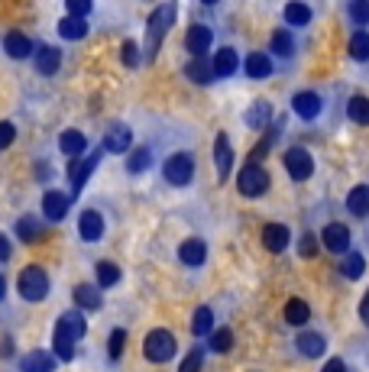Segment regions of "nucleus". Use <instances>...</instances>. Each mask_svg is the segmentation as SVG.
Wrapping results in <instances>:
<instances>
[{
	"mask_svg": "<svg viewBox=\"0 0 369 372\" xmlns=\"http://www.w3.org/2000/svg\"><path fill=\"white\" fill-rule=\"evenodd\" d=\"M314 252H318V240H314L311 233H304L302 240H298V256H302V259H311Z\"/></svg>",
	"mask_w": 369,
	"mask_h": 372,
	"instance_id": "49530a36",
	"label": "nucleus"
},
{
	"mask_svg": "<svg viewBox=\"0 0 369 372\" xmlns=\"http://www.w3.org/2000/svg\"><path fill=\"white\" fill-rule=\"evenodd\" d=\"M175 337L169 330H149L146 340H142V353L149 363H169L172 356H175Z\"/></svg>",
	"mask_w": 369,
	"mask_h": 372,
	"instance_id": "7ed1b4c3",
	"label": "nucleus"
},
{
	"mask_svg": "<svg viewBox=\"0 0 369 372\" xmlns=\"http://www.w3.org/2000/svg\"><path fill=\"white\" fill-rule=\"evenodd\" d=\"M56 369V353H46V350H33L19 359V372H52Z\"/></svg>",
	"mask_w": 369,
	"mask_h": 372,
	"instance_id": "ddd939ff",
	"label": "nucleus"
},
{
	"mask_svg": "<svg viewBox=\"0 0 369 372\" xmlns=\"http://www.w3.org/2000/svg\"><path fill=\"white\" fill-rule=\"evenodd\" d=\"M201 366H204V350H201V346H195V350L185 356V363L179 366V372H201Z\"/></svg>",
	"mask_w": 369,
	"mask_h": 372,
	"instance_id": "a19ab883",
	"label": "nucleus"
},
{
	"mask_svg": "<svg viewBox=\"0 0 369 372\" xmlns=\"http://www.w3.org/2000/svg\"><path fill=\"white\" fill-rule=\"evenodd\" d=\"M120 62L126 68L140 65V46H136V42H123V46H120Z\"/></svg>",
	"mask_w": 369,
	"mask_h": 372,
	"instance_id": "37998d69",
	"label": "nucleus"
},
{
	"mask_svg": "<svg viewBox=\"0 0 369 372\" xmlns=\"http://www.w3.org/2000/svg\"><path fill=\"white\" fill-rule=\"evenodd\" d=\"M321 240H324V246L331 252H337V256H347V250H350V230H347L343 223H327L321 230Z\"/></svg>",
	"mask_w": 369,
	"mask_h": 372,
	"instance_id": "1a4fd4ad",
	"label": "nucleus"
},
{
	"mask_svg": "<svg viewBox=\"0 0 369 372\" xmlns=\"http://www.w3.org/2000/svg\"><path fill=\"white\" fill-rule=\"evenodd\" d=\"M85 146H88V140L78 130H65L62 136H58V149H62L68 159H78L81 152H85Z\"/></svg>",
	"mask_w": 369,
	"mask_h": 372,
	"instance_id": "a878e982",
	"label": "nucleus"
},
{
	"mask_svg": "<svg viewBox=\"0 0 369 372\" xmlns=\"http://www.w3.org/2000/svg\"><path fill=\"white\" fill-rule=\"evenodd\" d=\"M179 259L185 262V266H204V259H208V246L201 240H185L179 246Z\"/></svg>",
	"mask_w": 369,
	"mask_h": 372,
	"instance_id": "6ab92c4d",
	"label": "nucleus"
},
{
	"mask_svg": "<svg viewBox=\"0 0 369 372\" xmlns=\"http://www.w3.org/2000/svg\"><path fill=\"white\" fill-rule=\"evenodd\" d=\"M237 65H240V58L233 49H220L218 56H214V74L218 78H230V74L237 72Z\"/></svg>",
	"mask_w": 369,
	"mask_h": 372,
	"instance_id": "cd10ccee",
	"label": "nucleus"
},
{
	"mask_svg": "<svg viewBox=\"0 0 369 372\" xmlns=\"http://www.w3.org/2000/svg\"><path fill=\"white\" fill-rule=\"evenodd\" d=\"M237 188L243 197H259L265 195V188H269V172L263 165H256V162H246L240 168V178H237Z\"/></svg>",
	"mask_w": 369,
	"mask_h": 372,
	"instance_id": "39448f33",
	"label": "nucleus"
},
{
	"mask_svg": "<svg viewBox=\"0 0 369 372\" xmlns=\"http://www.w3.org/2000/svg\"><path fill=\"white\" fill-rule=\"evenodd\" d=\"M272 52H279V56H292L295 52V42L288 29H275L272 33Z\"/></svg>",
	"mask_w": 369,
	"mask_h": 372,
	"instance_id": "58836bf2",
	"label": "nucleus"
},
{
	"mask_svg": "<svg viewBox=\"0 0 369 372\" xmlns=\"http://www.w3.org/2000/svg\"><path fill=\"white\" fill-rule=\"evenodd\" d=\"M68 207H72V201H68L65 191H46L42 195V211H46L49 220H62L68 214Z\"/></svg>",
	"mask_w": 369,
	"mask_h": 372,
	"instance_id": "4468645a",
	"label": "nucleus"
},
{
	"mask_svg": "<svg viewBox=\"0 0 369 372\" xmlns=\"http://www.w3.org/2000/svg\"><path fill=\"white\" fill-rule=\"evenodd\" d=\"M285 23L288 26H308L311 23V7L308 3H285Z\"/></svg>",
	"mask_w": 369,
	"mask_h": 372,
	"instance_id": "c756f323",
	"label": "nucleus"
},
{
	"mask_svg": "<svg viewBox=\"0 0 369 372\" xmlns=\"http://www.w3.org/2000/svg\"><path fill=\"white\" fill-rule=\"evenodd\" d=\"M360 317H363V324H369V291L363 295V301H360Z\"/></svg>",
	"mask_w": 369,
	"mask_h": 372,
	"instance_id": "603ef678",
	"label": "nucleus"
},
{
	"mask_svg": "<svg viewBox=\"0 0 369 372\" xmlns=\"http://www.w3.org/2000/svg\"><path fill=\"white\" fill-rule=\"evenodd\" d=\"M81 337H85V317L72 311L56 324V359L68 363L75 356V340H81Z\"/></svg>",
	"mask_w": 369,
	"mask_h": 372,
	"instance_id": "f03ea898",
	"label": "nucleus"
},
{
	"mask_svg": "<svg viewBox=\"0 0 369 372\" xmlns=\"http://www.w3.org/2000/svg\"><path fill=\"white\" fill-rule=\"evenodd\" d=\"M292 111L302 117V120H314L318 113H321V97L314 91H298L292 97Z\"/></svg>",
	"mask_w": 369,
	"mask_h": 372,
	"instance_id": "9b49d317",
	"label": "nucleus"
},
{
	"mask_svg": "<svg viewBox=\"0 0 369 372\" xmlns=\"http://www.w3.org/2000/svg\"><path fill=\"white\" fill-rule=\"evenodd\" d=\"M17 289L26 301H42V298L49 295V275L39 269V266H26V269L19 272Z\"/></svg>",
	"mask_w": 369,
	"mask_h": 372,
	"instance_id": "20e7f679",
	"label": "nucleus"
},
{
	"mask_svg": "<svg viewBox=\"0 0 369 372\" xmlns=\"http://www.w3.org/2000/svg\"><path fill=\"white\" fill-rule=\"evenodd\" d=\"M3 285H7V282H3V275H0V298H3Z\"/></svg>",
	"mask_w": 369,
	"mask_h": 372,
	"instance_id": "864d4df0",
	"label": "nucleus"
},
{
	"mask_svg": "<svg viewBox=\"0 0 369 372\" xmlns=\"http://www.w3.org/2000/svg\"><path fill=\"white\" fill-rule=\"evenodd\" d=\"M308 317H311L308 301H302V298H288V305H285V321H288L292 327H302V324H308Z\"/></svg>",
	"mask_w": 369,
	"mask_h": 372,
	"instance_id": "bb28decb",
	"label": "nucleus"
},
{
	"mask_svg": "<svg viewBox=\"0 0 369 372\" xmlns=\"http://www.w3.org/2000/svg\"><path fill=\"white\" fill-rule=\"evenodd\" d=\"M350 58H356V62H366L369 58V33L366 29H360V33L350 36Z\"/></svg>",
	"mask_w": 369,
	"mask_h": 372,
	"instance_id": "c9c22d12",
	"label": "nucleus"
},
{
	"mask_svg": "<svg viewBox=\"0 0 369 372\" xmlns=\"http://www.w3.org/2000/svg\"><path fill=\"white\" fill-rule=\"evenodd\" d=\"M275 133H279V130H269V133H265V136H263V140H259V146H256L253 152H249V162H256V165H259V159H263L265 152L272 149V143H275Z\"/></svg>",
	"mask_w": 369,
	"mask_h": 372,
	"instance_id": "c03bdc74",
	"label": "nucleus"
},
{
	"mask_svg": "<svg viewBox=\"0 0 369 372\" xmlns=\"http://www.w3.org/2000/svg\"><path fill=\"white\" fill-rule=\"evenodd\" d=\"M75 301H78V307H85V311H97V307H101V291H97V285H78Z\"/></svg>",
	"mask_w": 369,
	"mask_h": 372,
	"instance_id": "7c9ffc66",
	"label": "nucleus"
},
{
	"mask_svg": "<svg viewBox=\"0 0 369 372\" xmlns=\"http://www.w3.org/2000/svg\"><path fill=\"white\" fill-rule=\"evenodd\" d=\"M58 65H62V52H58L56 46L36 49V68H39L42 74H56Z\"/></svg>",
	"mask_w": 369,
	"mask_h": 372,
	"instance_id": "5701e85b",
	"label": "nucleus"
},
{
	"mask_svg": "<svg viewBox=\"0 0 369 372\" xmlns=\"http://www.w3.org/2000/svg\"><path fill=\"white\" fill-rule=\"evenodd\" d=\"M17 233L23 243H36L39 236H42V223L36 220V217H19L17 220Z\"/></svg>",
	"mask_w": 369,
	"mask_h": 372,
	"instance_id": "2f4dec72",
	"label": "nucleus"
},
{
	"mask_svg": "<svg viewBox=\"0 0 369 372\" xmlns=\"http://www.w3.org/2000/svg\"><path fill=\"white\" fill-rule=\"evenodd\" d=\"M123 346H126V334H123V330H114V334H110V343H107V353H110V359H120Z\"/></svg>",
	"mask_w": 369,
	"mask_h": 372,
	"instance_id": "a18cd8bd",
	"label": "nucleus"
},
{
	"mask_svg": "<svg viewBox=\"0 0 369 372\" xmlns=\"http://www.w3.org/2000/svg\"><path fill=\"white\" fill-rule=\"evenodd\" d=\"M3 49H7L10 58H29V56H36L33 42H29L23 33H7V39H3Z\"/></svg>",
	"mask_w": 369,
	"mask_h": 372,
	"instance_id": "aec40b11",
	"label": "nucleus"
},
{
	"mask_svg": "<svg viewBox=\"0 0 369 372\" xmlns=\"http://www.w3.org/2000/svg\"><path fill=\"white\" fill-rule=\"evenodd\" d=\"M214 165H218V175H220V181H227V175H230V165H233V149H230L227 133H220L218 140H214Z\"/></svg>",
	"mask_w": 369,
	"mask_h": 372,
	"instance_id": "f8f14e48",
	"label": "nucleus"
},
{
	"mask_svg": "<svg viewBox=\"0 0 369 372\" xmlns=\"http://www.w3.org/2000/svg\"><path fill=\"white\" fill-rule=\"evenodd\" d=\"M211 327H214V314H211V307H198L195 317H191V330H195V337H208Z\"/></svg>",
	"mask_w": 369,
	"mask_h": 372,
	"instance_id": "f704fd0d",
	"label": "nucleus"
},
{
	"mask_svg": "<svg viewBox=\"0 0 369 372\" xmlns=\"http://www.w3.org/2000/svg\"><path fill=\"white\" fill-rule=\"evenodd\" d=\"M185 74H188L195 84H211L218 74H214V65H211L208 58H191L188 65H185Z\"/></svg>",
	"mask_w": 369,
	"mask_h": 372,
	"instance_id": "4be33fe9",
	"label": "nucleus"
},
{
	"mask_svg": "<svg viewBox=\"0 0 369 372\" xmlns=\"http://www.w3.org/2000/svg\"><path fill=\"white\" fill-rule=\"evenodd\" d=\"M104 149L107 152H126V149H130V130L120 127V123H114V127L104 133Z\"/></svg>",
	"mask_w": 369,
	"mask_h": 372,
	"instance_id": "b1692460",
	"label": "nucleus"
},
{
	"mask_svg": "<svg viewBox=\"0 0 369 372\" xmlns=\"http://www.w3.org/2000/svg\"><path fill=\"white\" fill-rule=\"evenodd\" d=\"M285 168H288V175L295 178V181H308V178L314 175V159L308 149L302 146H292L288 152H285Z\"/></svg>",
	"mask_w": 369,
	"mask_h": 372,
	"instance_id": "423d86ee",
	"label": "nucleus"
},
{
	"mask_svg": "<svg viewBox=\"0 0 369 372\" xmlns=\"http://www.w3.org/2000/svg\"><path fill=\"white\" fill-rule=\"evenodd\" d=\"M347 117H350L353 123H360V127H369V97L353 94L350 101H347Z\"/></svg>",
	"mask_w": 369,
	"mask_h": 372,
	"instance_id": "c85d7f7f",
	"label": "nucleus"
},
{
	"mask_svg": "<svg viewBox=\"0 0 369 372\" xmlns=\"http://www.w3.org/2000/svg\"><path fill=\"white\" fill-rule=\"evenodd\" d=\"M263 246L269 252H282L288 246V227L285 223H265L263 227Z\"/></svg>",
	"mask_w": 369,
	"mask_h": 372,
	"instance_id": "dca6fc26",
	"label": "nucleus"
},
{
	"mask_svg": "<svg viewBox=\"0 0 369 372\" xmlns=\"http://www.w3.org/2000/svg\"><path fill=\"white\" fill-rule=\"evenodd\" d=\"M347 211L353 217H366L369 214V185H356L347 195Z\"/></svg>",
	"mask_w": 369,
	"mask_h": 372,
	"instance_id": "393cba45",
	"label": "nucleus"
},
{
	"mask_svg": "<svg viewBox=\"0 0 369 372\" xmlns=\"http://www.w3.org/2000/svg\"><path fill=\"white\" fill-rule=\"evenodd\" d=\"M350 19L356 26H366L369 23V0H353L350 3Z\"/></svg>",
	"mask_w": 369,
	"mask_h": 372,
	"instance_id": "79ce46f5",
	"label": "nucleus"
},
{
	"mask_svg": "<svg viewBox=\"0 0 369 372\" xmlns=\"http://www.w3.org/2000/svg\"><path fill=\"white\" fill-rule=\"evenodd\" d=\"M120 282V269H117L114 262H97V285L101 289H110Z\"/></svg>",
	"mask_w": 369,
	"mask_h": 372,
	"instance_id": "4c0bfd02",
	"label": "nucleus"
},
{
	"mask_svg": "<svg viewBox=\"0 0 369 372\" xmlns=\"http://www.w3.org/2000/svg\"><path fill=\"white\" fill-rule=\"evenodd\" d=\"M321 372H347V366H343V359H331V363H324Z\"/></svg>",
	"mask_w": 369,
	"mask_h": 372,
	"instance_id": "8fccbe9b",
	"label": "nucleus"
},
{
	"mask_svg": "<svg viewBox=\"0 0 369 372\" xmlns=\"http://www.w3.org/2000/svg\"><path fill=\"white\" fill-rule=\"evenodd\" d=\"M191 178H195V159L188 156V152H175V156L165 162V181H172V185H188Z\"/></svg>",
	"mask_w": 369,
	"mask_h": 372,
	"instance_id": "0eeeda50",
	"label": "nucleus"
},
{
	"mask_svg": "<svg viewBox=\"0 0 369 372\" xmlns=\"http://www.w3.org/2000/svg\"><path fill=\"white\" fill-rule=\"evenodd\" d=\"M58 33H62V39H85L88 23L85 19H75V17H65L62 23H58Z\"/></svg>",
	"mask_w": 369,
	"mask_h": 372,
	"instance_id": "473e14b6",
	"label": "nucleus"
},
{
	"mask_svg": "<svg viewBox=\"0 0 369 372\" xmlns=\"http://www.w3.org/2000/svg\"><path fill=\"white\" fill-rule=\"evenodd\" d=\"M185 49L191 52V58H204V52L211 49V26H204V23L191 26L185 36Z\"/></svg>",
	"mask_w": 369,
	"mask_h": 372,
	"instance_id": "9d476101",
	"label": "nucleus"
},
{
	"mask_svg": "<svg viewBox=\"0 0 369 372\" xmlns=\"http://www.w3.org/2000/svg\"><path fill=\"white\" fill-rule=\"evenodd\" d=\"M295 346H298V353L302 356L318 359V356H324V350H327V340H324L321 334H314V330H304V334L295 340Z\"/></svg>",
	"mask_w": 369,
	"mask_h": 372,
	"instance_id": "f3484780",
	"label": "nucleus"
},
{
	"mask_svg": "<svg viewBox=\"0 0 369 372\" xmlns=\"http://www.w3.org/2000/svg\"><path fill=\"white\" fill-rule=\"evenodd\" d=\"M149 162H152V152L146 146H140V149H133V152H130L126 168H130L133 175H140V172H146V168H149Z\"/></svg>",
	"mask_w": 369,
	"mask_h": 372,
	"instance_id": "e433bc0d",
	"label": "nucleus"
},
{
	"mask_svg": "<svg viewBox=\"0 0 369 372\" xmlns=\"http://www.w3.org/2000/svg\"><path fill=\"white\" fill-rule=\"evenodd\" d=\"M175 17H179V7H175V3H159V7L149 13V23H146V58H149V62L156 58V52H159L165 33L175 26Z\"/></svg>",
	"mask_w": 369,
	"mask_h": 372,
	"instance_id": "f257e3e1",
	"label": "nucleus"
},
{
	"mask_svg": "<svg viewBox=\"0 0 369 372\" xmlns=\"http://www.w3.org/2000/svg\"><path fill=\"white\" fill-rule=\"evenodd\" d=\"M13 136H17V130H13V123H0V149H7L10 143H13Z\"/></svg>",
	"mask_w": 369,
	"mask_h": 372,
	"instance_id": "09e8293b",
	"label": "nucleus"
},
{
	"mask_svg": "<svg viewBox=\"0 0 369 372\" xmlns=\"http://www.w3.org/2000/svg\"><path fill=\"white\" fill-rule=\"evenodd\" d=\"M246 74H249L253 81L269 78V74H272V58L265 56V52H249V58H246Z\"/></svg>",
	"mask_w": 369,
	"mask_h": 372,
	"instance_id": "412c9836",
	"label": "nucleus"
},
{
	"mask_svg": "<svg viewBox=\"0 0 369 372\" xmlns=\"http://www.w3.org/2000/svg\"><path fill=\"white\" fill-rule=\"evenodd\" d=\"M10 259V243H7V236L0 233V262H7Z\"/></svg>",
	"mask_w": 369,
	"mask_h": 372,
	"instance_id": "3c124183",
	"label": "nucleus"
},
{
	"mask_svg": "<svg viewBox=\"0 0 369 372\" xmlns=\"http://www.w3.org/2000/svg\"><path fill=\"white\" fill-rule=\"evenodd\" d=\"M246 127H249V130H265V127H269V120H272V104L269 101H256L253 107H249V111H246Z\"/></svg>",
	"mask_w": 369,
	"mask_h": 372,
	"instance_id": "a211bd4d",
	"label": "nucleus"
},
{
	"mask_svg": "<svg viewBox=\"0 0 369 372\" xmlns=\"http://www.w3.org/2000/svg\"><path fill=\"white\" fill-rule=\"evenodd\" d=\"M97 162H101V149H97L95 156L81 159V162H78V159H72V162H68V178H72V195H78V191L85 188V181L91 178V172L97 168Z\"/></svg>",
	"mask_w": 369,
	"mask_h": 372,
	"instance_id": "6e6552de",
	"label": "nucleus"
},
{
	"mask_svg": "<svg viewBox=\"0 0 369 372\" xmlns=\"http://www.w3.org/2000/svg\"><path fill=\"white\" fill-rule=\"evenodd\" d=\"M230 346H233V334H230L227 327H224V330H214V334H211V350H214V353H227Z\"/></svg>",
	"mask_w": 369,
	"mask_h": 372,
	"instance_id": "ea45409f",
	"label": "nucleus"
},
{
	"mask_svg": "<svg viewBox=\"0 0 369 372\" xmlns=\"http://www.w3.org/2000/svg\"><path fill=\"white\" fill-rule=\"evenodd\" d=\"M341 272L347 275V279H360L363 272H366V259H363L360 252H347L341 262Z\"/></svg>",
	"mask_w": 369,
	"mask_h": 372,
	"instance_id": "72a5a7b5",
	"label": "nucleus"
},
{
	"mask_svg": "<svg viewBox=\"0 0 369 372\" xmlns=\"http://www.w3.org/2000/svg\"><path fill=\"white\" fill-rule=\"evenodd\" d=\"M78 233H81V240L95 243L104 236V217L97 214V211H85L81 214V220H78Z\"/></svg>",
	"mask_w": 369,
	"mask_h": 372,
	"instance_id": "2eb2a0df",
	"label": "nucleus"
},
{
	"mask_svg": "<svg viewBox=\"0 0 369 372\" xmlns=\"http://www.w3.org/2000/svg\"><path fill=\"white\" fill-rule=\"evenodd\" d=\"M88 13H91V3H88V0H68V17L85 19Z\"/></svg>",
	"mask_w": 369,
	"mask_h": 372,
	"instance_id": "de8ad7c7",
	"label": "nucleus"
}]
</instances>
